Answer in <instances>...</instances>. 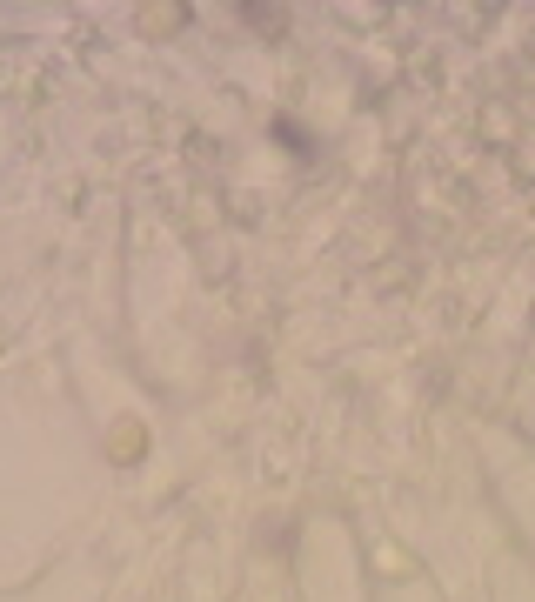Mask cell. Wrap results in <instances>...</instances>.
<instances>
[{"instance_id":"obj_1","label":"cell","mask_w":535,"mask_h":602,"mask_svg":"<svg viewBox=\"0 0 535 602\" xmlns=\"http://www.w3.org/2000/svg\"><path fill=\"white\" fill-rule=\"evenodd\" d=\"M114 435H120V442H114V455H120V462H134V455H141V422H120Z\"/></svg>"},{"instance_id":"obj_2","label":"cell","mask_w":535,"mask_h":602,"mask_svg":"<svg viewBox=\"0 0 535 602\" xmlns=\"http://www.w3.org/2000/svg\"><path fill=\"white\" fill-rule=\"evenodd\" d=\"M241 14H248V27H268V33L282 27V7H241Z\"/></svg>"}]
</instances>
